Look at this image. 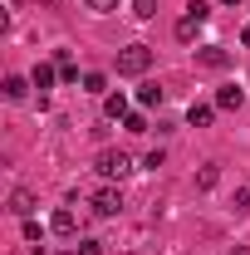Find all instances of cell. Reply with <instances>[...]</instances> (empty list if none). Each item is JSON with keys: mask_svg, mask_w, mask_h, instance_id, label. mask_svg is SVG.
I'll list each match as a JSON object with an SVG mask.
<instances>
[{"mask_svg": "<svg viewBox=\"0 0 250 255\" xmlns=\"http://www.w3.org/2000/svg\"><path fill=\"white\" fill-rule=\"evenodd\" d=\"M211 118H216V103H191V108H187V123L191 128H211Z\"/></svg>", "mask_w": 250, "mask_h": 255, "instance_id": "obj_9", "label": "cell"}, {"mask_svg": "<svg viewBox=\"0 0 250 255\" xmlns=\"http://www.w3.org/2000/svg\"><path fill=\"white\" fill-rule=\"evenodd\" d=\"M221 5H241V0H221Z\"/></svg>", "mask_w": 250, "mask_h": 255, "instance_id": "obj_25", "label": "cell"}, {"mask_svg": "<svg viewBox=\"0 0 250 255\" xmlns=\"http://www.w3.org/2000/svg\"><path fill=\"white\" fill-rule=\"evenodd\" d=\"M118 5H123V0H89V10H94V15H113Z\"/></svg>", "mask_w": 250, "mask_h": 255, "instance_id": "obj_18", "label": "cell"}, {"mask_svg": "<svg viewBox=\"0 0 250 255\" xmlns=\"http://www.w3.org/2000/svg\"><path fill=\"white\" fill-rule=\"evenodd\" d=\"M94 172L103 177V182H123L127 172H132V157H127V152H113V147H108V152H98V157H94Z\"/></svg>", "mask_w": 250, "mask_h": 255, "instance_id": "obj_2", "label": "cell"}, {"mask_svg": "<svg viewBox=\"0 0 250 255\" xmlns=\"http://www.w3.org/2000/svg\"><path fill=\"white\" fill-rule=\"evenodd\" d=\"M123 128H127V132H147V118H142V113H127Z\"/></svg>", "mask_w": 250, "mask_h": 255, "instance_id": "obj_20", "label": "cell"}, {"mask_svg": "<svg viewBox=\"0 0 250 255\" xmlns=\"http://www.w3.org/2000/svg\"><path fill=\"white\" fill-rule=\"evenodd\" d=\"M89 206H94L98 216H118V211H123V191L108 182V187H98L94 196H89Z\"/></svg>", "mask_w": 250, "mask_h": 255, "instance_id": "obj_3", "label": "cell"}, {"mask_svg": "<svg viewBox=\"0 0 250 255\" xmlns=\"http://www.w3.org/2000/svg\"><path fill=\"white\" fill-rule=\"evenodd\" d=\"M147 69H152V49L147 44H127L123 54H118V79H137Z\"/></svg>", "mask_w": 250, "mask_h": 255, "instance_id": "obj_1", "label": "cell"}, {"mask_svg": "<svg viewBox=\"0 0 250 255\" xmlns=\"http://www.w3.org/2000/svg\"><path fill=\"white\" fill-rule=\"evenodd\" d=\"M84 89H89V94H103V89H108V79H103V74H84Z\"/></svg>", "mask_w": 250, "mask_h": 255, "instance_id": "obj_19", "label": "cell"}, {"mask_svg": "<svg viewBox=\"0 0 250 255\" xmlns=\"http://www.w3.org/2000/svg\"><path fill=\"white\" fill-rule=\"evenodd\" d=\"M137 103L142 108H162V84H142L137 89Z\"/></svg>", "mask_w": 250, "mask_h": 255, "instance_id": "obj_13", "label": "cell"}, {"mask_svg": "<svg viewBox=\"0 0 250 255\" xmlns=\"http://www.w3.org/2000/svg\"><path fill=\"white\" fill-rule=\"evenodd\" d=\"M132 15H137V20H152V15H157V0H132Z\"/></svg>", "mask_w": 250, "mask_h": 255, "instance_id": "obj_16", "label": "cell"}, {"mask_svg": "<svg viewBox=\"0 0 250 255\" xmlns=\"http://www.w3.org/2000/svg\"><path fill=\"white\" fill-rule=\"evenodd\" d=\"M226 64H231V54L221 44H201L196 49V69H226Z\"/></svg>", "mask_w": 250, "mask_h": 255, "instance_id": "obj_4", "label": "cell"}, {"mask_svg": "<svg viewBox=\"0 0 250 255\" xmlns=\"http://www.w3.org/2000/svg\"><path fill=\"white\" fill-rule=\"evenodd\" d=\"M25 241H34V246H39V241H44V226L34 221V216H25Z\"/></svg>", "mask_w": 250, "mask_h": 255, "instance_id": "obj_17", "label": "cell"}, {"mask_svg": "<svg viewBox=\"0 0 250 255\" xmlns=\"http://www.w3.org/2000/svg\"><path fill=\"white\" fill-rule=\"evenodd\" d=\"M246 103V89L241 84H221L216 89V108H241Z\"/></svg>", "mask_w": 250, "mask_h": 255, "instance_id": "obj_7", "label": "cell"}, {"mask_svg": "<svg viewBox=\"0 0 250 255\" xmlns=\"http://www.w3.org/2000/svg\"><path fill=\"white\" fill-rule=\"evenodd\" d=\"M54 79H59V64H34V74H30V84L44 94V89H54Z\"/></svg>", "mask_w": 250, "mask_h": 255, "instance_id": "obj_8", "label": "cell"}, {"mask_svg": "<svg viewBox=\"0 0 250 255\" xmlns=\"http://www.w3.org/2000/svg\"><path fill=\"white\" fill-rule=\"evenodd\" d=\"M49 231H54V236H74V231H79V216H74L69 206H59V211L49 216Z\"/></svg>", "mask_w": 250, "mask_h": 255, "instance_id": "obj_5", "label": "cell"}, {"mask_svg": "<svg viewBox=\"0 0 250 255\" xmlns=\"http://www.w3.org/2000/svg\"><path fill=\"white\" fill-rule=\"evenodd\" d=\"M30 89H34V84H30V79H20V74H10V79H5V98H10V103H20Z\"/></svg>", "mask_w": 250, "mask_h": 255, "instance_id": "obj_11", "label": "cell"}, {"mask_svg": "<svg viewBox=\"0 0 250 255\" xmlns=\"http://www.w3.org/2000/svg\"><path fill=\"white\" fill-rule=\"evenodd\" d=\"M59 79L64 84H79V64L69 59V54H59Z\"/></svg>", "mask_w": 250, "mask_h": 255, "instance_id": "obj_15", "label": "cell"}, {"mask_svg": "<svg viewBox=\"0 0 250 255\" xmlns=\"http://www.w3.org/2000/svg\"><path fill=\"white\" fill-rule=\"evenodd\" d=\"M79 255H103V241H94V236H89V241H79Z\"/></svg>", "mask_w": 250, "mask_h": 255, "instance_id": "obj_22", "label": "cell"}, {"mask_svg": "<svg viewBox=\"0 0 250 255\" xmlns=\"http://www.w3.org/2000/svg\"><path fill=\"white\" fill-rule=\"evenodd\" d=\"M103 118H127V94H108L103 98Z\"/></svg>", "mask_w": 250, "mask_h": 255, "instance_id": "obj_12", "label": "cell"}, {"mask_svg": "<svg viewBox=\"0 0 250 255\" xmlns=\"http://www.w3.org/2000/svg\"><path fill=\"white\" fill-rule=\"evenodd\" d=\"M201 25H206V20H201V15H182V20H177V39H182V44H191V39H196V30H201Z\"/></svg>", "mask_w": 250, "mask_h": 255, "instance_id": "obj_10", "label": "cell"}, {"mask_svg": "<svg viewBox=\"0 0 250 255\" xmlns=\"http://www.w3.org/2000/svg\"><path fill=\"white\" fill-rule=\"evenodd\" d=\"M231 206H236V211H250V191H246V187H236V196H231Z\"/></svg>", "mask_w": 250, "mask_h": 255, "instance_id": "obj_21", "label": "cell"}, {"mask_svg": "<svg viewBox=\"0 0 250 255\" xmlns=\"http://www.w3.org/2000/svg\"><path fill=\"white\" fill-rule=\"evenodd\" d=\"M241 44H250V30H246V34H241Z\"/></svg>", "mask_w": 250, "mask_h": 255, "instance_id": "obj_24", "label": "cell"}, {"mask_svg": "<svg viewBox=\"0 0 250 255\" xmlns=\"http://www.w3.org/2000/svg\"><path fill=\"white\" fill-rule=\"evenodd\" d=\"M10 211H15V216H34V191L30 187H15V191H10Z\"/></svg>", "mask_w": 250, "mask_h": 255, "instance_id": "obj_6", "label": "cell"}, {"mask_svg": "<svg viewBox=\"0 0 250 255\" xmlns=\"http://www.w3.org/2000/svg\"><path fill=\"white\" fill-rule=\"evenodd\" d=\"M226 255H250V246H231V251H226Z\"/></svg>", "mask_w": 250, "mask_h": 255, "instance_id": "obj_23", "label": "cell"}, {"mask_svg": "<svg viewBox=\"0 0 250 255\" xmlns=\"http://www.w3.org/2000/svg\"><path fill=\"white\" fill-rule=\"evenodd\" d=\"M216 182H221V167H216V162H206V167L196 172V187H201V191H211Z\"/></svg>", "mask_w": 250, "mask_h": 255, "instance_id": "obj_14", "label": "cell"}]
</instances>
